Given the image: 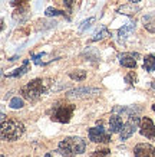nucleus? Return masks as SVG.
I'll list each match as a JSON object with an SVG mask.
<instances>
[{"label":"nucleus","instance_id":"f257e3e1","mask_svg":"<svg viewBox=\"0 0 155 157\" xmlns=\"http://www.w3.org/2000/svg\"><path fill=\"white\" fill-rule=\"evenodd\" d=\"M86 150V143L82 137H66L63 138L59 146H57V151L61 153L62 156L72 157L76 154H82Z\"/></svg>","mask_w":155,"mask_h":157},{"label":"nucleus","instance_id":"f03ea898","mask_svg":"<svg viewBox=\"0 0 155 157\" xmlns=\"http://www.w3.org/2000/svg\"><path fill=\"white\" fill-rule=\"evenodd\" d=\"M47 91V82L42 78H36V79H33L28 84V85L22 86V95L23 98H26L28 101L30 102H35V101H38L40 97L45 94Z\"/></svg>","mask_w":155,"mask_h":157},{"label":"nucleus","instance_id":"7ed1b4c3","mask_svg":"<svg viewBox=\"0 0 155 157\" xmlns=\"http://www.w3.org/2000/svg\"><path fill=\"white\" fill-rule=\"evenodd\" d=\"M24 133V125L17 120H9L2 123V140L14 141Z\"/></svg>","mask_w":155,"mask_h":157},{"label":"nucleus","instance_id":"20e7f679","mask_svg":"<svg viewBox=\"0 0 155 157\" xmlns=\"http://www.w3.org/2000/svg\"><path fill=\"white\" fill-rule=\"evenodd\" d=\"M73 111H75L73 104H56L52 107L50 118L53 121H57V123L68 124L73 115Z\"/></svg>","mask_w":155,"mask_h":157},{"label":"nucleus","instance_id":"39448f33","mask_svg":"<svg viewBox=\"0 0 155 157\" xmlns=\"http://www.w3.org/2000/svg\"><path fill=\"white\" fill-rule=\"evenodd\" d=\"M88 134H89L90 141H94V143H109L111 141V134L103 128L102 125L89 128Z\"/></svg>","mask_w":155,"mask_h":157},{"label":"nucleus","instance_id":"423d86ee","mask_svg":"<svg viewBox=\"0 0 155 157\" xmlns=\"http://www.w3.org/2000/svg\"><path fill=\"white\" fill-rule=\"evenodd\" d=\"M136 128H139V118L135 117V115H131L129 120L124 124L122 131L119 133V138H121L122 141L124 140H128L131 136H134V133L136 131Z\"/></svg>","mask_w":155,"mask_h":157},{"label":"nucleus","instance_id":"0eeeda50","mask_svg":"<svg viewBox=\"0 0 155 157\" xmlns=\"http://www.w3.org/2000/svg\"><path fill=\"white\" fill-rule=\"evenodd\" d=\"M139 134L146 138H149V140H152L155 137V124L152 123V120L149 117H144L142 118L141 125H139Z\"/></svg>","mask_w":155,"mask_h":157},{"label":"nucleus","instance_id":"6e6552de","mask_svg":"<svg viewBox=\"0 0 155 157\" xmlns=\"http://www.w3.org/2000/svg\"><path fill=\"white\" fill-rule=\"evenodd\" d=\"M134 154L135 157H155V147L151 144H136L134 148Z\"/></svg>","mask_w":155,"mask_h":157},{"label":"nucleus","instance_id":"1a4fd4ad","mask_svg":"<svg viewBox=\"0 0 155 157\" xmlns=\"http://www.w3.org/2000/svg\"><path fill=\"white\" fill-rule=\"evenodd\" d=\"M101 91L96 90V88H86V86H83V88H75V90H72L68 92V97H86V95H90V94H99Z\"/></svg>","mask_w":155,"mask_h":157},{"label":"nucleus","instance_id":"9d476101","mask_svg":"<svg viewBox=\"0 0 155 157\" xmlns=\"http://www.w3.org/2000/svg\"><path fill=\"white\" fill-rule=\"evenodd\" d=\"M29 71H30V62H29V59H24L23 63H22V67L16 68L13 72L7 74V78H20V76H23L24 74H28Z\"/></svg>","mask_w":155,"mask_h":157},{"label":"nucleus","instance_id":"9b49d317","mask_svg":"<svg viewBox=\"0 0 155 157\" xmlns=\"http://www.w3.org/2000/svg\"><path fill=\"white\" fill-rule=\"evenodd\" d=\"M134 58H138V53H122L121 55V59H119V62H121V65L125 68H134L136 67V61L134 59Z\"/></svg>","mask_w":155,"mask_h":157},{"label":"nucleus","instance_id":"f8f14e48","mask_svg":"<svg viewBox=\"0 0 155 157\" xmlns=\"http://www.w3.org/2000/svg\"><path fill=\"white\" fill-rule=\"evenodd\" d=\"M142 23H144V28H145L148 32L155 33V12H151V13L144 14Z\"/></svg>","mask_w":155,"mask_h":157},{"label":"nucleus","instance_id":"ddd939ff","mask_svg":"<svg viewBox=\"0 0 155 157\" xmlns=\"http://www.w3.org/2000/svg\"><path fill=\"white\" fill-rule=\"evenodd\" d=\"M109 128H111V133H121L124 128V123L119 115L113 114L111 118H109Z\"/></svg>","mask_w":155,"mask_h":157},{"label":"nucleus","instance_id":"4468645a","mask_svg":"<svg viewBox=\"0 0 155 157\" xmlns=\"http://www.w3.org/2000/svg\"><path fill=\"white\" fill-rule=\"evenodd\" d=\"M134 30H135V23H132V22H131V23L124 25L122 28L118 30V38H119V40H121V42H124V40H125V39H127L128 36L134 32Z\"/></svg>","mask_w":155,"mask_h":157},{"label":"nucleus","instance_id":"2eb2a0df","mask_svg":"<svg viewBox=\"0 0 155 157\" xmlns=\"http://www.w3.org/2000/svg\"><path fill=\"white\" fill-rule=\"evenodd\" d=\"M46 58H49V55L45 52L33 53L32 55V59L35 62V65H42V67H45V65H47V63H50L53 61V59H46Z\"/></svg>","mask_w":155,"mask_h":157},{"label":"nucleus","instance_id":"dca6fc26","mask_svg":"<svg viewBox=\"0 0 155 157\" xmlns=\"http://www.w3.org/2000/svg\"><path fill=\"white\" fill-rule=\"evenodd\" d=\"M135 3H129V5H125L122 7L118 9V13L121 14H135L136 12H139V6H134Z\"/></svg>","mask_w":155,"mask_h":157},{"label":"nucleus","instance_id":"f3484780","mask_svg":"<svg viewBox=\"0 0 155 157\" xmlns=\"http://www.w3.org/2000/svg\"><path fill=\"white\" fill-rule=\"evenodd\" d=\"M109 36H111V32H109V29L103 26V28H101L98 32L94 35V38L90 39V40H92V42H98V40H103V39L109 38Z\"/></svg>","mask_w":155,"mask_h":157},{"label":"nucleus","instance_id":"a211bd4d","mask_svg":"<svg viewBox=\"0 0 155 157\" xmlns=\"http://www.w3.org/2000/svg\"><path fill=\"white\" fill-rule=\"evenodd\" d=\"M144 69L148 72L155 71V56L154 55H146L144 58Z\"/></svg>","mask_w":155,"mask_h":157},{"label":"nucleus","instance_id":"6ab92c4d","mask_svg":"<svg viewBox=\"0 0 155 157\" xmlns=\"http://www.w3.org/2000/svg\"><path fill=\"white\" fill-rule=\"evenodd\" d=\"M45 16L46 17H53V16H65V12L59 9H55V7H47L45 10Z\"/></svg>","mask_w":155,"mask_h":157},{"label":"nucleus","instance_id":"aec40b11","mask_svg":"<svg viewBox=\"0 0 155 157\" xmlns=\"http://www.w3.org/2000/svg\"><path fill=\"white\" fill-rule=\"evenodd\" d=\"M69 76H71L72 79H76V81H83L85 78H86V71H83V69L72 71L71 74H69Z\"/></svg>","mask_w":155,"mask_h":157},{"label":"nucleus","instance_id":"412c9836","mask_svg":"<svg viewBox=\"0 0 155 157\" xmlns=\"http://www.w3.org/2000/svg\"><path fill=\"white\" fill-rule=\"evenodd\" d=\"M23 105H24L23 100L19 98V97H13V98L10 100V102H9V107L10 108H13V109H19V108H22Z\"/></svg>","mask_w":155,"mask_h":157},{"label":"nucleus","instance_id":"4be33fe9","mask_svg":"<svg viewBox=\"0 0 155 157\" xmlns=\"http://www.w3.org/2000/svg\"><path fill=\"white\" fill-rule=\"evenodd\" d=\"M26 14H28V9L22 6V7H19V9L13 13V19L14 20H23V17H22V16H24V17H26Z\"/></svg>","mask_w":155,"mask_h":157},{"label":"nucleus","instance_id":"5701e85b","mask_svg":"<svg viewBox=\"0 0 155 157\" xmlns=\"http://www.w3.org/2000/svg\"><path fill=\"white\" fill-rule=\"evenodd\" d=\"M108 154H109L108 148H102V150H95L90 156H92V157H106Z\"/></svg>","mask_w":155,"mask_h":157},{"label":"nucleus","instance_id":"b1692460","mask_svg":"<svg viewBox=\"0 0 155 157\" xmlns=\"http://www.w3.org/2000/svg\"><path fill=\"white\" fill-rule=\"evenodd\" d=\"M136 79H138V76H136L135 72H129V74L125 76V82H128V84H135Z\"/></svg>","mask_w":155,"mask_h":157},{"label":"nucleus","instance_id":"393cba45","mask_svg":"<svg viewBox=\"0 0 155 157\" xmlns=\"http://www.w3.org/2000/svg\"><path fill=\"white\" fill-rule=\"evenodd\" d=\"M94 22H95V17H89V19H88V20H85L83 23L80 25L79 30H80V32H82V30H85V29H86V28H90V25L94 23Z\"/></svg>","mask_w":155,"mask_h":157},{"label":"nucleus","instance_id":"a878e982","mask_svg":"<svg viewBox=\"0 0 155 157\" xmlns=\"http://www.w3.org/2000/svg\"><path fill=\"white\" fill-rule=\"evenodd\" d=\"M76 2L75 0H63V5H65V7L68 9V12H71L72 9H73V5H75Z\"/></svg>","mask_w":155,"mask_h":157},{"label":"nucleus","instance_id":"bb28decb","mask_svg":"<svg viewBox=\"0 0 155 157\" xmlns=\"http://www.w3.org/2000/svg\"><path fill=\"white\" fill-rule=\"evenodd\" d=\"M29 0H12V5L13 6H19V7H22L23 5H26Z\"/></svg>","mask_w":155,"mask_h":157},{"label":"nucleus","instance_id":"cd10ccee","mask_svg":"<svg viewBox=\"0 0 155 157\" xmlns=\"http://www.w3.org/2000/svg\"><path fill=\"white\" fill-rule=\"evenodd\" d=\"M128 2H129V3H135L136 5V3H138V2H141V0H128Z\"/></svg>","mask_w":155,"mask_h":157},{"label":"nucleus","instance_id":"c85d7f7f","mask_svg":"<svg viewBox=\"0 0 155 157\" xmlns=\"http://www.w3.org/2000/svg\"><path fill=\"white\" fill-rule=\"evenodd\" d=\"M152 111H154V113H155V104L152 105Z\"/></svg>","mask_w":155,"mask_h":157}]
</instances>
